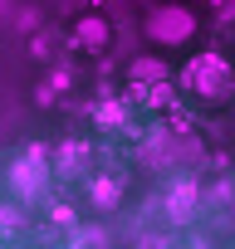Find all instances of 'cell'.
<instances>
[{
    "label": "cell",
    "mask_w": 235,
    "mask_h": 249,
    "mask_svg": "<svg viewBox=\"0 0 235 249\" xmlns=\"http://www.w3.org/2000/svg\"><path fill=\"white\" fill-rule=\"evenodd\" d=\"M191 30H196V20L181 5H162V15L152 20V39H162V44H186Z\"/></svg>",
    "instance_id": "6da1fadb"
}]
</instances>
